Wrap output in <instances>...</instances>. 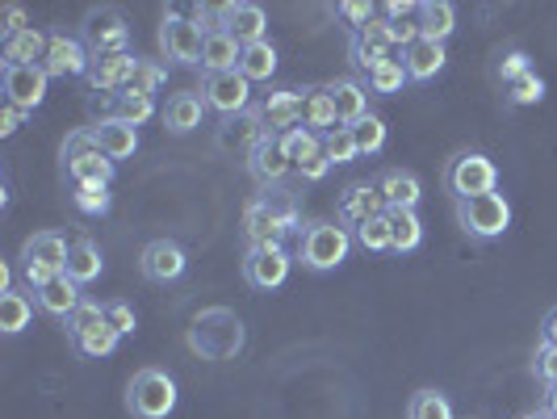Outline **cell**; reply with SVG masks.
Wrapping results in <instances>:
<instances>
[{"mask_svg": "<svg viewBox=\"0 0 557 419\" xmlns=\"http://www.w3.org/2000/svg\"><path fill=\"white\" fill-rule=\"evenodd\" d=\"M189 348L201 353L206 361H231L239 348H244V323L239 315L226 307L201 310L189 328Z\"/></svg>", "mask_w": 557, "mask_h": 419, "instance_id": "cell-1", "label": "cell"}, {"mask_svg": "<svg viewBox=\"0 0 557 419\" xmlns=\"http://www.w3.org/2000/svg\"><path fill=\"white\" fill-rule=\"evenodd\" d=\"M348 251H352V235H348V226L339 223H307L298 231V260L314 269V273H332L339 269L344 260H348Z\"/></svg>", "mask_w": 557, "mask_h": 419, "instance_id": "cell-2", "label": "cell"}, {"mask_svg": "<svg viewBox=\"0 0 557 419\" xmlns=\"http://www.w3.org/2000/svg\"><path fill=\"white\" fill-rule=\"evenodd\" d=\"M63 172L72 176V185H113L117 164L97 147L92 126H88V131H76L72 139L63 143Z\"/></svg>", "mask_w": 557, "mask_h": 419, "instance_id": "cell-3", "label": "cell"}, {"mask_svg": "<svg viewBox=\"0 0 557 419\" xmlns=\"http://www.w3.org/2000/svg\"><path fill=\"white\" fill-rule=\"evenodd\" d=\"M67 251H72V244H67L59 231H38V235H29L26 248H22V273H26L29 289H42L47 281L63 278Z\"/></svg>", "mask_w": 557, "mask_h": 419, "instance_id": "cell-4", "label": "cell"}, {"mask_svg": "<svg viewBox=\"0 0 557 419\" xmlns=\"http://www.w3.org/2000/svg\"><path fill=\"white\" fill-rule=\"evenodd\" d=\"M126 407L139 419H168L176 411V382L164 369H139L126 386Z\"/></svg>", "mask_w": 557, "mask_h": 419, "instance_id": "cell-5", "label": "cell"}, {"mask_svg": "<svg viewBox=\"0 0 557 419\" xmlns=\"http://www.w3.org/2000/svg\"><path fill=\"white\" fill-rule=\"evenodd\" d=\"M445 185H448V194L457 197V201L495 194V189H499V168L491 164L482 151H461V156L448 164Z\"/></svg>", "mask_w": 557, "mask_h": 419, "instance_id": "cell-6", "label": "cell"}, {"mask_svg": "<svg viewBox=\"0 0 557 419\" xmlns=\"http://www.w3.org/2000/svg\"><path fill=\"white\" fill-rule=\"evenodd\" d=\"M457 223L474 239H499L503 231L511 226V206H507V197L499 189L470 197V201H457Z\"/></svg>", "mask_w": 557, "mask_h": 419, "instance_id": "cell-7", "label": "cell"}, {"mask_svg": "<svg viewBox=\"0 0 557 419\" xmlns=\"http://www.w3.org/2000/svg\"><path fill=\"white\" fill-rule=\"evenodd\" d=\"M84 47L92 56H126L131 51V26L122 17V9H92L84 17Z\"/></svg>", "mask_w": 557, "mask_h": 419, "instance_id": "cell-8", "label": "cell"}, {"mask_svg": "<svg viewBox=\"0 0 557 419\" xmlns=\"http://www.w3.org/2000/svg\"><path fill=\"white\" fill-rule=\"evenodd\" d=\"M47 67L42 63H29V67H4L0 72V88H4V106L22 113H34L47 97Z\"/></svg>", "mask_w": 557, "mask_h": 419, "instance_id": "cell-9", "label": "cell"}, {"mask_svg": "<svg viewBox=\"0 0 557 419\" xmlns=\"http://www.w3.org/2000/svg\"><path fill=\"white\" fill-rule=\"evenodd\" d=\"M160 51H164L172 63H201V51H206V34L197 29L194 17H181V13H168L164 26H160Z\"/></svg>", "mask_w": 557, "mask_h": 419, "instance_id": "cell-10", "label": "cell"}, {"mask_svg": "<svg viewBox=\"0 0 557 419\" xmlns=\"http://www.w3.org/2000/svg\"><path fill=\"white\" fill-rule=\"evenodd\" d=\"M348 56L357 63V72H373L377 63H386L394 59V38H391V22L386 17H373L369 26L352 29V38H348Z\"/></svg>", "mask_w": 557, "mask_h": 419, "instance_id": "cell-11", "label": "cell"}, {"mask_svg": "<svg viewBox=\"0 0 557 419\" xmlns=\"http://www.w3.org/2000/svg\"><path fill=\"white\" fill-rule=\"evenodd\" d=\"M201 101L206 110H219L226 118L251 110V81H244L239 72H219V76H206L201 81Z\"/></svg>", "mask_w": 557, "mask_h": 419, "instance_id": "cell-12", "label": "cell"}, {"mask_svg": "<svg viewBox=\"0 0 557 419\" xmlns=\"http://www.w3.org/2000/svg\"><path fill=\"white\" fill-rule=\"evenodd\" d=\"M289 264H294V256L281 248V244L248 248V256H244V278H248L251 289H277L289 278Z\"/></svg>", "mask_w": 557, "mask_h": 419, "instance_id": "cell-13", "label": "cell"}, {"mask_svg": "<svg viewBox=\"0 0 557 419\" xmlns=\"http://www.w3.org/2000/svg\"><path fill=\"white\" fill-rule=\"evenodd\" d=\"M139 269H143V278H147V281H160V285H168V281L185 278L189 256H185V248H181V244H172V239H151V244L143 248V256H139Z\"/></svg>", "mask_w": 557, "mask_h": 419, "instance_id": "cell-14", "label": "cell"}, {"mask_svg": "<svg viewBox=\"0 0 557 419\" xmlns=\"http://www.w3.org/2000/svg\"><path fill=\"white\" fill-rule=\"evenodd\" d=\"M219 13H223V29L239 42V47L264 42L269 17H264L260 4H251V0H231V4H219Z\"/></svg>", "mask_w": 557, "mask_h": 419, "instance_id": "cell-15", "label": "cell"}, {"mask_svg": "<svg viewBox=\"0 0 557 419\" xmlns=\"http://www.w3.org/2000/svg\"><path fill=\"white\" fill-rule=\"evenodd\" d=\"M42 67H47V76H88V67H92V51L84 47L81 38L51 34V47H47Z\"/></svg>", "mask_w": 557, "mask_h": 419, "instance_id": "cell-16", "label": "cell"}, {"mask_svg": "<svg viewBox=\"0 0 557 419\" xmlns=\"http://www.w3.org/2000/svg\"><path fill=\"white\" fill-rule=\"evenodd\" d=\"M135 67H139V59L131 56V51H126V56H92L88 84H92V93H101V97H117V93H126Z\"/></svg>", "mask_w": 557, "mask_h": 419, "instance_id": "cell-17", "label": "cell"}, {"mask_svg": "<svg viewBox=\"0 0 557 419\" xmlns=\"http://www.w3.org/2000/svg\"><path fill=\"white\" fill-rule=\"evenodd\" d=\"M294 168V160L285 156V147H281V135H264V139L256 143V151L248 156V172L269 189V185H281L285 181V172Z\"/></svg>", "mask_w": 557, "mask_h": 419, "instance_id": "cell-18", "label": "cell"}, {"mask_svg": "<svg viewBox=\"0 0 557 419\" xmlns=\"http://www.w3.org/2000/svg\"><path fill=\"white\" fill-rule=\"evenodd\" d=\"M92 139L117 164V160H131L139 151V126L135 122H122V118H101L92 126Z\"/></svg>", "mask_w": 557, "mask_h": 419, "instance_id": "cell-19", "label": "cell"}, {"mask_svg": "<svg viewBox=\"0 0 557 419\" xmlns=\"http://www.w3.org/2000/svg\"><path fill=\"white\" fill-rule=\"evenodd\" d=\"M391 206H386V197H382V189L377 185H352L348 194L339 197V223L344 226H357L369 223V219H377V214H386Z\"/></svg>", "mask_w": 557, "mask_h": 419, "instance_id": "cell-20", "label": "cell"}, {"mask_svg": "<svg viewBox=\"0 0 557 419\" xmlns=\"http://www.w3.org/2000/svg\"><path fill=\"white\" fill-rule=\"evenodd\" d=\"M81 303H84L81 285L67 278V273H63V278H55V281H47L42 289H34V307L42 310V315H55V319H63V323H67V319L81 310Z\"/></svg>", "mask_w": 557, "mask_h": 419, "instance_id": "cell-21", "label": "cell"}, {"mask_svg": "<svg viewBox=\"0 0 557 419\" xmlns=\"http://www.w3.org/2000/svg\"><path fill=\"white\" fill-rule=\"evenodd\" d=\"M260 118H264L269 135H285V131L302 126V93H294V88L269 93V101L260 106Z\"/></svg>", "mask_w": 557, "mask_h": 419, "instance_id": "cell-22", "label": "cell"}, {"mask_svg": "<svg viewBox=\"0 0 557 419\" xmlns=\"http://www.w3.org/2000/svg\"><path fill=\"white\" fill-rule=\"evenodd\" d=\"M244 235H248V248H269V244H281L289 235V226L281 223L277 214L256 197L244 210Z\"/></svg>", "mask_w": 557, "mask_h": 419, "instance_id": "cell-23", "label": "cell"}, {"mask_svg": "<svg viewBox=\"0 0 557 419\" xmlns=\"http://www.w3.org/2000/svg\"><path fill=\"white\" fill-rule=\"evenodd\" d=\"M323 88H327V97H332L339 126H357L361 118H369V88H364L361 81H332V84H323Z\"/></svg>", "mask_w": 557, "mask_h": 419, "instance_id": "cell-24", "label": "cell"}, {"mask_svg": "<svg viewBox=\"0 0 557 419\" xmlns=\"http://www.w3.org/2000/svg\"><path fill=\"white\" fill-rule=\"evenodd\" d=\"M403 67H407V81H432L441 67H445V42H432L419 34L411 47H403Z\"/></svg>", "mask_w": 557, "mask_h": 419, "instance_id": "cell-25", "label": "cell"}, {"mask_svg": "<svg viewBox=\"0 0 557 419\" xmlns=\"http://www.w3.org/2000/svg\"><path fill=\"white\" fill-rule=\"evenodd\" d=\"M51 38L38 34L34 26L17 29V34H4V67H29V63H42L47 59Z\"/></svg>", "mask_w": 557, "mask_h": 419, "instance_id": "cell-26", "label": "cell"}, {"mask_svg": "<svg viewBox=\"0 0 557 419\" xmlns=\"http://www.w3.org/2000/svg\"><path fill=\"white\" fill-rule=\"evenodd\" d=\"M377 189H382V197H386L391 210H416L419 197H423L419 176L416 172H407V168H386L382 181H377Z\"/></svg>", "mask_w": 557, "mask_h": 419, "instance_id": "cell-27", "label": "cell"}, {"mask_svg": "<svg viewBox=\"0 0 557 419\" xmlns=\"http://www.w3.org/2000/svg\"><path fill=\"white\" fill-rule=\"evenodd\" d=\"M201 113H206V101L197 93H176V97H168L164 106V126L172 135H189V131L201 126Z\"/></svg>", "mask_w": 557, "mask_h": 419, "instance_id": "cell-28", "label": "cell"}, {"mask_svg": "<svg viewBox=\"0 0 557 419\" xmlns=\"http://www.w3.org/2000/svg\"><path fill=\"white\" fill-rule=\"evenodd\" d=\"M239 42L219 29V34H206V51H201V67H206V76H219V72H235L239 67Z\"/></svg>", "mask_w": 557, "mask_h": 419, "instance_id": "cell-29", "label": "cell"}, {"mask_svg": "<svg viewBox=\"0 0 557 419\" xmlns=\"http://www.w3.org/2000/svg\"><path fill=\"white\" fill-rule=\"evenodd\" d=\"M302 126L314 131L319 139H323V135H332L335 126H339L327 88H307V93H302Z\"/></svg>", "mask_w": 557, "mask_h": 419, "instance_id": "cell-30", "label": "cell"}, {"mask_svg": "<svg viewBox=\"0 0 557 419\" xmlns=\"http://www.w3.org/2000/svg\"><path fill=\"white\" fill-rule=\"evenodd\" d=\"M419 34L423 38H432V42H445L448 34L457 29V9L448 4V0H423L419 4Z\"/></svg>", "mask_w": 557, "mask_h": 419, "instance_id": "cell-31", "label": "cell"}, {"mask_svg": "<svg viewBox=\"0 0 557 419\" xmlns=\"http://www.w3.org/2000/svg\"><path fill=\"white\" fill-rule=\"evenodd\" d=\"M101 269H106V256H101V248L92 244V239H76L72 244V251H67V278L76 281V285H88V281L101 278Z\"/></svg>", "mask_w": 557, "mask_h": 419, "instance_id": "cell-32", "label": "cell"}, {"mask_svg": "<svg viewBox=\"0 0 557 419\" xmlns=\"http://www.w3.org/2000/svg\"><path fill=\"white\" fill-rule=\"evenodd\" d=\"M244 81H273V72H277V47L264 38V42H251L239 51V67H235Z\"/></svg>", "mask_w": 557, "mask_h": 419, "instance_id": "cell-33", "label": "cell"}, {"mask_svg": "<svg viewBox=\"0 0 557 419\" xmlns=\"http://www.w3.org/2000/svg\"><path fill=\"white\" fill-rule=\"evenodd\" d=\"M29 319H34V303H29V294L22 289H4L0 294V332L4 335H22L29 328Z\"/></svg>", "mask_w": 557, "mask_h": 419, "instance_id": "cell-34", "label": "cell"}, {"mask_svg": "<svg viewBox=\"0 0 557 419\" xmlns=\"http://www.w3.org/2000/svg\"><path fill=\"white\" fill-rule=\"evenodd\" d=\"M264 135H269V131H264V118H260V110H248V113H239V122H226L219 139H223V147H231V143H235V147H244V151L251 156V151H256V143L264 139Z\"/></svg>", "mask_w": 557, "mask_h": 419, "instance_id": "cell-35", "label": "cell"}, {"mask_svg": "<svg viewBox=\"0 0 557 419\" xmlns=\"http://www.w3.org/2000/svg\"><path fill=\"white\" fill-rule=\"evenodd\" d=\"M403 84H407V67H403L398 56L386 59V63H377V67L364 76V88H369L373 97H394V93H403Z\"/></svg>", "mask_w": 557, "mask_h": 419, "instance_id": "cell-36", "label": "cell"}, {"mask_svg": "<svg viewBox=\"0 0 557 419\" xmlns=\"http://www.w3.org/2000/svg\"><path fill=\"white\" fill-rule=\"evenodd\" d=\"M352 239L361 244L364 251H394V226H391V210L386 214H377V219H369L352 231Z\"/></svg>", "mask_w": 557, "mask_h": 419, "instance_id": "cell-37", "label": "cell"}, {"mask_svg": "<svg viewBox=\"0 0 557 419\" xmlns=\"http://www.w3.org/2000/svg\"><path fill=\"white\" fill-rule=\"evenodd\" d=\"M391 226H394V251H416L423 244V223H419L416 210H391Z\"/></svg>", "mask_w": 557, "mask_h": 419, "instance_id": "cell-38", "label": "cell"}, {"mask_svg": "<svg viewBox=\"0 0 557 419\" xmlns=\"http://www.w3.org/2000/svg\"><path fill=\"white\" fill-rule=\"evenodd\" d=\"M352 131V143H357V151L361 156H377L382 147H386V122L377 118V113H369V118H361L357 126H348Z\"/></svg>", "mask_w": 557, "mask_h": 419, "instance_id": "cell-39", "label": "cell"}, {"mask_svg": "<svg viewBox=\"0 0 557 419\" xmlns=\"http://www.w3.org/2000/svg\"><path fill=\"white\" fill-rule=\"evenodd\" d=\"M260 201H264V206H269V210H273L281 223L289 226V231H302V226H298L302 210H298V197L289 194V189H281V185H269V189L260 194Z\"/></svg>", "mask_w": 557, "mask_h": 419, "instance_id": "cell-40", "label": "cell"}, {"mask_svg": "<svg viewBox=\"0 0 557 419\" xmlns=\"http://www.w3.org/2000/svg\"><path fill=\"white\" fill-rule=\"evenodd\" d=\"M110 118H122V122H135V126H143L151 113H156V106H151V97H139V93H117V97H110Z\"/></svg>", "mask_w": 557, "mask_h": 419, "instance_id": "cell-41", "label": "cell"}, {"mask_svg": "<svg viewBox=\"0 0 557 419\" xmlns=\"http://www.w3.org/2000/svg\"><path fill=\"white\" fill-rule=\"evenodd\" d=\"M407 419H453V407L441 391H419L407 407Z\"/></svg>", "mask_w": 557, "mask_h": 419, "instance_id": "cell-42", "label": "cell"}, {"mask_svg": "<svg viewBox=\"0 0 557 419\" xmlns=\"http://www.w3.org/2000/svg\"><path fill=\"white\" fill-rule=\"evenodd\" d=\"M281 147H285V156H289L294 168H298L310 151H319V147H323V139H319L314 131H307V126H294V131H285V135H281Z\"/></svg>", "mask_w": 557, "mask_h": 419, "instance_id": "cell-43", "label": "cell"}, {"mask_svg": "<svg viewBox=\"0 0 557 419\" xmlns=\"http://www.w3.org/2000/svg\"><path fill=\"white\" fill-rule=\"evenodd\" d=\"M323 151H327L332 164H352V160H361V151H357L348 126H335L332 135H323Z\"/></svg>", "mask_w": 557, "mask_h": 419, "instance_id": "cell-44", "label": "cell"}, {"mask_svg": "<svg viewBox=\"0 0 557 419\" xmlns=\"http://www.w3.org/2000/svg\"><path fill=\"white\" fill-rule=\"evenodd\" d=\"M117 340H122V335L113 332L110 323H101V328H92L88 335H81L76 348H81L84 357H110L113 348H117Z\"/></svg>", "mask_w": 557, "mask_h": 419, "instance_id": "cell-45", "label": "cell"}, {"mask_svg": "<svg viewBox=\"0 0 557 419\" xmlns=\"http://www.w3.org/2000/svg\"><path fill=\"white\" fill-rule=\"evenodd\" d=\"M160 84H164V67H160V63H151V59H139V67H135V76H131V84H126V93L151 97Z\"/></svg>", "mask_w": 557, "mask_h": 419, "instance_id": "cell-46", "label": "cell"}, {"mask_svg": "<svg viewBox=\"0 0 557 419\" xmlns=\"http://www.w3.org/2000/svg\"><path fill=\"white\" fill-rule=\"evenodd\" d=\"M72 201L81 206L84 214H106L110 210V185H76Z\"/></svg>", "mask_w": 557, "mask_h": 419, "instance_id": "cell-47", "label": "cell"}, {"mask_svg": "<svg viewBox=\"0 0 557 419\" xmlns=\"http://www.w3.org/2000/svg\"><path fill=\"white\" fill-rule=\"evenodd\" d=\"M106 323V307H97V303H81V310L67 319V332H72V340H81V335H88L92 328H101Z\"/></svg>", "mask_w": 557, "mask_h": 419, "instance_id": "cell-48", "label": "cell"}, {"mask_svg": "<svg viewBox=\"0 0 557 419\" xmlns=\"http://www.w3.org/2000/svg\"><path fill=\"white\" fill-rule=\"evenodd\" d=\"M541 97H545L541 76H524V81L507 84V101H511V106H536Z\"/></svg>", "mask_w": 557, "mask_h": 419, "instance_id": "cell-49", "label": "cell"}, {"mask_svg": "<svg viewBox=\"0 0 557 419\" xmlns=\"http://www.w3.org/2000/svg\"><path fill=\"white\" fill-rule=\"evenodd\" d=\"M106 323H110L117 335H131L139 319H135V307H131V303H106Z\"/></svg>", "mask_w": 557, "mask_h": 419, "instance_id": "cell-50", "label": "cell"}, {"mask_svg": "<svg viewBox=\"0 0 557 419\" xmlns=\"http://www.w3.org/2000/svg\"><path fill=\"white\" fill-rule=\"evenodd\" d=\"M335 13H339V17H344V22H348V26H352V29L369 26V22L377 17V9H373L369 0H344V4L335 9Z\"/></svg>", "mask_w": 557, "mask_h": 419, "instance_id": "cell-51", "label": "cell"}, {"mask_svg": "<svg viewBox=\"0 0 557 419\" xmlns=\"http://www.w3.org/2000/svg\"><path fill=\"white\" fill-rule=\"evenodd\" d=\"M532 369H536V378H541L545 386H557V348L554 344H541V348H536Z\"/></svg>", "mask_w": 557, "mask_h": 419, "instance_id": "cell-52", "label": "cell"}, {"mask_svg": "<svg viewBox=\"0 0 557 419\" xmlns=\"http://www.w3.org/2000/svg\"><path fill=\"white\" fill-rule=\"evenodd\" d=\"M332 168H335V164H332V160H327V151L319 147V151H310L307 160L298 164V172H302V181H310V185H319V181H323V176H327Z\"/></svg>", "mask_w": 557, "mask_h": 419, "instance_id": "cell-53", "label": "cell"}, {"mask_svg": "<svg viewBox=\"0 0 557 419\" xmlns=\"http://www.w3.org/2000/svg\"><path fill=\"white\" fill-rule=\"evenodd\" d=\"M499 76H503V84H516V81H524V76H532L529 56H524V51H511V56L499 63Z\"/></svg>", "mask_w": 557, "mask_h": 419, "instance_id": "cell-54", "label": "cell"}, {"mask_svg": "<svg viewBox=\"0 0 557 419\" xmlns=\"http://www.w3.org/2000/svg\"><path fill=\"white\" fill-rule=\"evenodd\" d=\"M22 122H26V113L13 110V106H4V118H0V135H13Z\"/></svg>", "mask_w": 557, "mask_h": 419, "instance_id": "cell-55", "label": "cell"}, {"mask_svg": "<svg viewBox=\"0 0 557 419\" xmlns=\"http://www.w3.org/2000/svg\"><path fill=\"white\" fill-rule=\"evenodd\" d=\"M541 344H554L557 348V307L545 315V323H541Z\"/></svg>", "mask_w": 557, "mask_h": 419, "instance_id": "cell-56", "label": "cell"}, {"mask_svg": "<svg viewBox=\"0 0 557 419\" xmlns=\"http://www.w3.org/2000/svg\"><path fill=\"white\" fill-rule=\"evenodd\" d=\"M545 411L557 419V386H549V394H545Z\"/></svg>", "mask_w": 557, "mask_h": 419, "instance_id": "cell-57", "label": "cell"}, {"mask_svg": "<svg viewBox=\"0 0 557 419\" xmlns=\"http://www.w3.org/2000/svg\"><path fill=\"white\" fill-rule=\"evenodd\" d=\"M524 419H554V416H549V411L541 407V411H529V416H524Z\"/></svg>", "mask_w": 557, "mask_h": 419, "instance_id": "cell-58", "label": "cell"}]
</instances>
